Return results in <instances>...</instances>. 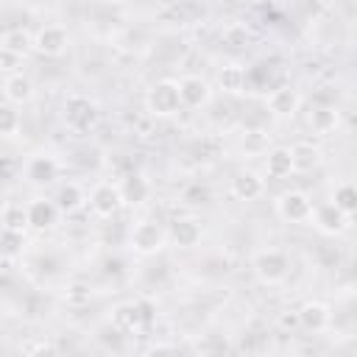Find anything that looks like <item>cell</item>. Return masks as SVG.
I'll use <instances>...</instances> for the list:
<instances>
[{
    "label": "cell",
    "mask_w": 357,
    "mask_h": 357,
    "mask_svg": "<svg viewBox=\"0 0 357 357\" xmlns=\"http://www.w3.org/2000/svg\"><path fill=\"white\" fill-rule=\"evenodd\" d=\"M265 190V181L254 173V170H243L231 178V195L240 201H257Z\"/></svg>",
    "instance_id": "obj_13"
},
{
    "label": "cell",
    "mask_w": 357,
    "mask_h": 357,
    "mask_svg": "<svg viewBox=\"0 0 357 357\" xmlns=\"http://www.w3.org/2000/svg\"><path fill=\"white\" fill-rule=\"evenodd\" d=\"M332 201H335L346 215L357 212V184H340V187L335 190Z\"/></svg>",
    "instance_id": "obj_26"
},
{
    "label": "cell",
    "mask_w": 357,
    "mask_h": 357,
    "mask_svg": "<svg viewBox=\"0 0 357 357\" xmlns=\"http://www.w3.org/2000/svg\"><path fill=\"white\" fill-rule=\"evenodd\" d=\"M307 120H310V128L315 134H321V137H326V134H332L337 128V112L332 106H315Z\"/></svg>",
    "instance_id": "obj_19"
},
{
    "label": "cell",
    "mask_w": 357,
    "mask_h": 357,
    "mask_svg": "<svg viewBox=\"0 0 357 357\" xmlns=\"http://www.w3.org/2000/svg\"><path fill=\"white\" fill-rule=\"evenodd\" d=\"M312 209H315V206H312L310 195L301 192V190L282 192L279 201H276V212H279V218L287 220V223H307V220H312Z\"/></svg>",
    "instance_id": "obj_4"
},
{
    "label": "cell",
    "mask_w": 357,
    "mask_h": 357,
    "mask_svg": "<svg viewBox=\"0 0 357 357\" xmlns=\"http://www.w3.org/2000/svg\"><path fill=\"white\" fill-rule=\"evenodd\" d=\"M298 321H301V326H307V329H312V332H321V329L329 326L332 312H329L321 301H307V304L298 310Z\"/></svg>",
    "instance_id": "obj_17"
},
{
    "label": "cell",
    "mask_w": 357,
    "mask_h": 357,
    "mask_svg": "<svg viewBox=\"0 0 357 357\" xmlns=\"http://www.w3.org/2000/svg\"><path fill=\"white\" fill-rule=\"evenodd\" d=\"M59 159L50 156V153H33L28 162H25V178L36 187H45V184H53L59 178Z\"/></svg>",
    "instance_id": "obj_6"
},
{
    "label": "cell",
    "mask_w": 357,
    "mask_h": 357,
    "mask_svg": "<svg viewBox=\"0 0 357 357\" xmlns=\"http://www.w3.org/2000/svg\"><path fill=\"white\" fill-rule=\"evenodd\" d=\"M165 240H167V231H165L159 223H153V220H139V223H134V226H131V234H128L131 248H134L137 254H142V257L156 254V251L165 245Z\"/></svg>",
    "instance_id": "obj_3"
},
{
    "label": "cell",
    "mask_w": 357,
    "mask_h": 357,
    "mask_svg": "<svg viewBox=\"0 0 357 357\" xmlns=\"http://www.w3.org/2000/svg\"><path fill=\"white\" fill-rule=\"evenodd\" d=\"M223 39H226L231 47H240V45H245L248 33H245V28H240V25H229L226 33H223Z\"/></svg>",
    "instance_id": "obj_29"
},
{
    "label": "cell",
    "mask_w": 357,
    "mask_h": 357,
    "mask_svg": "<svg viewBox=\"0 0 357 357\" xmlns=\"http://www.w3.org/2000/svg\"><path fill=\"white\" fill-rule=\"evenodd\" d=\"M56 204H59L61 212H75V209H81V204H84V192H81V187L73 184V181L61 184L59 192H56Z\"/></svg>",
    "instance_id": "obj_21"
},
{
    "label": "cell",
    "mask_w": 357,
    "mask_h": 357,
    "mask_svg": "<svg viewBox=\"0 0 357 357\" xmlns=\"http://www.w3.org/2000/svg\"><path fill=\"white\" fill-rule=\"evenodd\" d=\"M298 103H301V98H298V92L290 89V86H279V89H273V92L268 95V109H271V114H276V117L296 114Z\"/></svg>",
    "instance_id": "obj_15"
},
{
    "label": "cell",
    "mask_w": 357,
    "mask_h": 357,
    "mask_svg": "<svg viewBox=\"0 0 357 357\" xmlns=\"http://www.w3.org/2000/svg\"><path fill=\"white\" fill-rule=\"evenodd\" d=\"M31 223H28V209L17 206V204H8L6 212H3V229H14V231H25Z\"/></svg>",
    "instance_id": "obj_25"
},
{
    "label": "cell",
    "mask_w": 357,
    "mask_h": 357,
    "mask_svg": "<svg viewBox=\"0 0 357 357\" xmlns=\"http://www.w3.org/2000/svg\"><path fill=\"white\" fill-rule=\"evenodd\" d=\"M265 170L271 178H287L296 170V156L293 148H273L265 159Z\"/></svg>",
    "instance_id": "obj_16"
},
{
    "label": "cell",
    "mask_w": 357,
    "mask_h": 357,
    "mask_svg": "<svg viewBox=\"0 0 357 357\" xmlns=\"http://www.w3.org/2000/svg\"><path fill=\"white\" fill-rule=\"evenodd\" d=\"M218 81H220V86H223L226 92H240V89L245 86V70L237 67V64H229V67L220 70Z\"/></svg>",
    "instance_id": "obj_23"
},
{
    "label": "cell",
    "mask_w": 357,
    "mask_h": 357,
    "mask_svg": "<svg viewBox=\"0 0 357 357\" xmlns=\"http://www.w3.org/2000/svg\"><path fill=\"white\" fill-rule=\"evenodd\" d=\"M148 192H151L148 181H145L142 176H137V173H131V176H126V178L120 181V195H123V204L137 206V204H142V201L148 198Z\"/></svg>",
    "instance_id": "obj_18"
},
{
    "label": "cell",
    "mask_w": 357,
    "mask_h": 357,
    "mask_svg": "<svg viewBox=\"0 0 357 357\" xmlns=\"http://www.w3.org/2000/svg\"><path fill=\"white\" fill-rule=\"evenodd\" d=\"M346 218H349V215H346L335 201L318 204V206L312 209V223H315V229L324 231V234H340V231L346 229Z\"/></svg>",
    "instance_id": "obj_8"
},
{
    "label": "cell",
    "mask_w": 357,
    "mask_h": 357,
    "mask_svg": "<svg viewBox=\"0 0 357 357\" xmlns=\"http://www.w3.org/2000/svg\"><path fill=\"white\" fill-rule=\"evenodd\" d=\"M64 120L73 131H89L98 123V106L84 95H70L64 103Z\"/></svg>",
    "instance_id": "obj_5"
},
{
    "label": "cell",
    "mask_w": 357,
    "mask_h": 357,
    "mask_svg": "<svg viewBox=\"0 0 357 357\" xmlns=\"http://www.w3.org/2000/svg\"><path fill=\"white\" fill-rule=\"evenodd\" d=\"M293 156H296V170H307V167H312L318 162V151L310 148V145H296Z\"/></svg>",
    "instance_id": "obj_27"
},
{
    "label": "cell",
    "mask_w": 357,
    "mask_h": 357,
    "mask_svg": "<svg viewBox=\"0 0 357 357\" xmlns=\"http://www.w3.org/2000/svg\"><path fill=\"white\" fill-rule=\"evenodd\" d=\"M112 321H114L117 329H123V332H134V329L145 321V315H142L139 304H120V307L114 310Z\"/></svg>",
    "instance_id": "obj_20"
},
{
    "label": "cell",
    "mask_w": 357,
    "mask_h": 357,
    "mask_svg": "<svg viewBox=\"0 0 357 357\" xmlns=\"http://www.w3.org/2000/svg\"><path fill=\"white\" fill-rule=\"evenodd\" d=\"M204 198H206V190L201 184H192L184 190V204H201Z\"/></svg>",
    "instance_id": "obj_30"
},
{
    "label": "cell",
    "mask_w": 357,
    "mask_h": 357,
    "mask_svg": "<svg viewBox=\"0 0 357 357\" xmlns=\"http://www.w3.org/2000/svg\"><path fill=\"white\" fill-rule=\"evenodd\" d=\"M178 92H181V103L187 109H198L204 106L209 98H212V89H209V81L201 78V75H184L178 81Z\"/></svg>",
    "instance_id": "obj_10"
},
{
    "label": "cell",
    "mask_w": 357,
    "mask_h": 357,
    "mask_svg": "<svg viewBox=\"0 0 357 357\" xmlns=\"http://www.w3.org/2000/svg\"><path fill=\"white\" fill-rule=\"evenodd\" d=\"M148 112L156 117H170L176 114L184 103H181V92H178V81H156L145 98Z\"/></svg>",
    "instance_id": "obj_1"
},
{
    "label": "cell",
    "mask_w": 357,
    "mask_h": 357,
    "mask_svg": "<svg viewBox=\"0 0 357 357\" xmlns=\"http://www.w3.org/2000/svg\"><path fill=\"white\" fill-rule=\"evenodd\" d=\"M254 271L265 284H279L290 271V259L282 248H262L254 257Z\"/></svg>",
    "instance_id": "obj_2"
},
{
    "label": "cell",
    "mask_w": 357,
    "mask_h": 357,
    "mask_svg": "<svg viewBox=\"0 0 357 357\" xmlns=\"http://www.w3.org/2000/svg\"><path fill=\"white\" fill-rule=\"evenodd\" d=\"M3 98H6V103H14V106L28 103V100L33 98V84H31V78L22 75V73L6 75V78H3Z\"/></svg>",
    "instance_id": "obj_12"
},
{
    "label": "cell",
    "mask_w": 357,
    "mask_h": 357,
    "mask_svg": "<svg viewBox=\"0 0 357 357\" xmlns=\"http://www.w3.org/2000/svg\"><path fill=\"white\" fill-rule=\"evenodd\" d=\"M28 223L33 226V229H39V231H45V229H50L53 223H56V218H59V204H56V198L53 201H47V198H33L28 206Z\"/></svg>",
    "instance_id": "obj_11"
},
{
    "label": "cell",
    "mask_w": 357,
    "mask_h": 357,
    "mask_svg": "<svg viewBox=\"0 0 357 357\" xmlns=\"http://www.w3.org/2000/svg\"><path fill=\"white\" fill-rule=\"evenodd\" d=\"M89 206H92L95 215H100V218H112V215L123 206L120 184H109V181L98 184V187L89 192Z\"/></svg>",
    "instance_id": "obj_7"
},
{
    "label": "cell",
    "mask_w": 357,
    "mask_h": 357,
    "mask_svg": "<svg viewBox=\"0 0 357 357\" xmlns=\"http://www.w3.org/2000/svg\"><path fill=\"white\" fill-rule=\"evenodd\" d=\"M262 148H265V134H262V131H248L245 139H243V151L257 153V151H262Z\"/></svg>",
    "instance_id": "obj_28"
},
{
    "label": "cell",
    "mask_w": 357,
    "mask_h": 357,
    "mask_svg": "<svg viewBox=\"0 0 357 357\" xmlns=\"http://www.w3.org/2000/svg\"><path fill=\"white\" fill-rule=\"evenodd\" d=\"M167 237L178 245V248H192L198 240H201V223L192 220V218H181V220H173L170 229H167Z\"/></svg>",
    "instance_id": "obj_14"
},
{
    "label": "cell",
    "mask_w": 357,
    "mask_h": 357,
    "mask_svg": "<svg viewBox=\"0 0 357 357\" xmlns=\"http://www.w3.org/2000/svg\"><path fill=\"white\" fill-rule=\"evenodd\" d=\"M28 47H33V39L22 28H11V31L3 33V50H11L17 56H25Z\"/></svg>",
    "instance_id": "obj_22"
},
{
    "label": "cell",
    "mask_w": 357,
    "mask_h": 357,
    "mask_svg": "<svg viewBox=\"0 0 357 357\" xmlns=\"http://www.w3.org/2000/svg\"><path fill=\"white\" fill-rule=\"evenodd\" d=\"M20 128H22V114L17 112L14 103H6L0 109V131H3V137H14Z\"/></svg>",
    "instance_id": "obj_24"
},
{
    "label": "cell",
    "mask_w": 357,
    "mask_h": 357,
    "mask_svg": "<svg viewBox=\"0 0 357 357\" xmlns=\"http://www.w3.org/2000/svg\"><path fill=\"white\" fill-rule=\"evenodd\" d=\"M70 45V36L61 25H45L36 31L33 36V47L42 53V56H61Z\"/></svg>",
    "instance_id": "obj_9"
}]
</instances>
